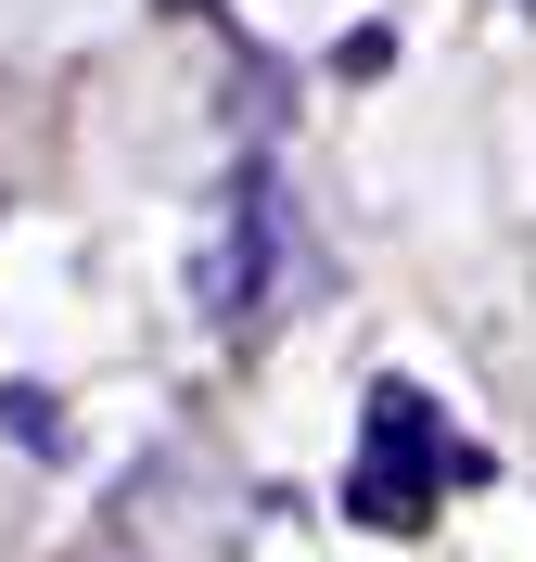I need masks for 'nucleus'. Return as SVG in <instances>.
I'll return each instance as SVG.
<instances>
[{
  "instance_id": "1",
  "label": "nucleus",
  "mask_w": 536,
  "mask_h": 562,
  "mask_svg": "<svg viewBox=\"0 0 536 562\" xmlns=\"http://www.w3.org/2000/svg\"><path fill=\"white\" fill-rule=\"evenodd\" d=\"M269 525L255 473H230L217 448H153L128 486L103 498L90 562H243V537Z\"/></svg>"
},
{
  "instance_id": "2",
  "label": "nucleus",
  "mask_w": 536,
  "mask_h": 562,
  "mask_svg": "<svg viewBox=\"0 0 536 562\" xmlns=\"http://www.w3.org/2000/svg\"><path fill=\"white\" fill-rule=\"evenodd\" d=\"M447 486H486V448H472V435L434 409L409 371H384V384L357 396V473H345V512H357L370 537H422L434 512H447Z\"/></svg>"
},
{
  "instance_id": "3",
  "label": "nucleus",
  "mask_w": 536,
  "mask_h": 562,
  "mask_svg": "<svg viewBox=\"0 0 536 562\" xmlns=\"http://www.w3.org/2000/svg\"><path fill=\"white\" fill-rule=\"evenodd\" d=\"M307 281V256H294V192L269 167L230 179V205H217V231L192 244V307L205 319H269Z\"/></svg>"
},
{
  "instance_id": "4",
  "label": "nucleus",
  "mask_w": 536,
  "mask_h": 562,
  "mask_svg": "<svg viewBox=\"0 0 536 562\" xmlns=\"http://www.w3.org/2000/svg\"><path fill=\"white\" fill-rule=\"evenodd\" d=\"M0 422L26 435V460H65V409H52L38 384H0Z\"/></svg>"
},
{
  "instance_id": "5",
  "label": "nucleus",
  "mask_w": 536,
  "mask_h": 562,
  "mask_svg": "<svg viewBox=\"0 0 536 562\" xmlns=\"http://www.w3.org/2000/svg\"><path fill=\"white\" fill-rule=\"evenodd\" d=\"M167 13H205V0H167Z\"/></svg>"
},
{
  "instance_id": "6",
  "label": "nucleus",
  "mask_w": 536,
  "mask_h": 562,
  "mask_svg": "<svg viewBox=\"0 0 536 562\" xmlns=\"http://www.w3.org/2000/svg\"><path fill=\"white\" fill-rule=\"evenodd\" d=\"M524 13H536V0H524Z\"/></svg>"
}]
</instances>
